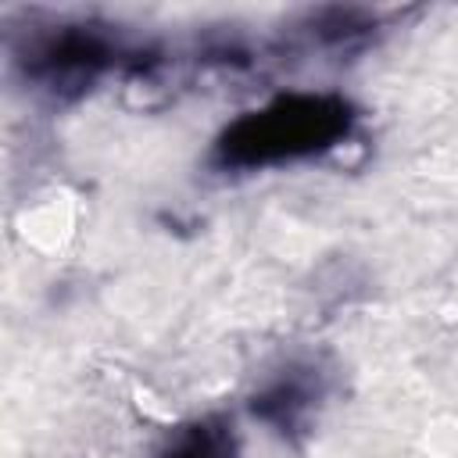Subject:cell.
Returning a JSON list of instances; mask_svg holds the SVG:
<instances>
[{
    "label": "cell",
    "instance_id": "cell-2",
    "mask_svg": "<svg viewBox=\"0 0 458 458\" xmlns=\"http://www.w3.org/2000/svg\"><path fill=\"white\" fill-rule=\"evenodd\" d=\"M118 57V43L97 25H61L25 54V72L54 93H82Z\"/></svg>",
    "mask_w": 458,
    "mask_h": 458
},
{
    "label": "cell",
    "instance_id": "cell-1",
    "mask_svg": "<svg viewBox=\"0 0 458 458\" xmlns=\"http://www.w3.org/2000/svg\"><path fill=\"white\" fill-rule=\"evenodd\" d=\"M354 129V107L336 93H283L233 118L215 140V165L254 172L336 150Z\"/></svg>",
    "mask_w": 458,
    "mask_h": 458
},
{
    "label": "cell",
    "instance_id": "cell-3",
    "mask_svg": "<svg viewBox=\"0 0 458 458\" xmlns=\"http://www.w3.org/2000/svg\"><path fill=\"white\" fill-rule=\"evenodd\" d=\"M318 397H322L318 376H311V369H290L254 394L250 411H254V419L279 429L283 437H297V433H304Z\"/></svg>",
    "mask_w": 458,
    "mask_h": 458
},
{
    "label": "cell",
    "instance_id": "cell-4",
    "mask_svg": "<svg viewBox=\"0 0 458 458\" xmlns=\"http://www.w3.org/2000/svg\"><path fill=\"white\" fill-rule=\"evenodd\" d=\"M240 440L233 419L225 415H200L168 429L154 458H236Z\"/></svg>",
    "mask_w": 458,
    "mask_h": 458
}]
</instances>
